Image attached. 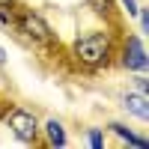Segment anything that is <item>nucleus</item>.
<instances>
[{
  "mask_svg": "<svg viewBox=\"0 0 149 149\" xmlns=\"http://www.w3.org/2000/svg\"><path fill=\"white\" fill-rule=\"evenodd\" d=\"M116 39L119 27L116 24H104V27L81 30L69 42V60L86 74H98L113 69V54H116Z\"/></svg>",
  "mask_w": 149,
  "mask_h": 149,
  "instance_id": "f257e3e1",
  "label": "nucleus"
},
{
  "mask_svg": "<svg viewBox=\"0 0 149 149\" xmlns=\"http://www.w3.org/2000/svg\"><path fill=\"white\" fill-rule=\"evenodd\" d=\"M12 33L30 48H54L57 45V33L48 24V18L42 12H36L33 6H24V3L15 9V27H12Z\"/></svg>",
  "mask_w": 149,
  "mask_h": 149,
  "instance_id": "f03ea898",
  "label": "nucleus"
},
{
  "mask_svg": "<svg viewBox=\"0 0 149 149\" xmlns=\"http://www.w3.org/2000/svg\"><path fill=\"white\" fill-rule=\"evenodd\" d=\"M0 119H3L6 131L15 137V143H21V146H39L42 119H39V113H36L33 107H24V104H6L3 113H0Z\"/></svg>",
  "mask_w": 149,
  "mask_h": 149,
  "instance_id": "7ed1b4c3",
  "label": "nucleus"
},
{
  "mask_svg": "<svg viewBox=\"0 0 149 149\" xmlns=\"http://www.w3.org/2000/svg\"><path fill=\"white\" fill-rule=\"evenodd\" d=\"M113 66H119L125 74L149 72V51H146V36L140 33H119Z\"/></svg>",
  "mask_w": 149,
  "mask_h": 149,
  "instance_id": "20e7f679",
  "label": "nucleus"
},
{
  "mask_svg": "<svg viewBox=\"0 0 149 149\" xmlns=\"http://www.w3.org/2000/svg\"><path fill=\"white\" fill-rule=\"evenodd\" d=\"M119 107H122V113H125V116L143 122V125L149 122V93L128 86V90L119 95Z\"/></svg>",
  "mask_w": 149,
  "mask_h": 149,
  "instance_id": "39448f33",
  "label": "nucleus"
},
{
  "mask_svg": "<svg viewBox=\"0 0 149 149\" xmlns=\"http://www.w3.org/2000/svg\"><path fill=\"white\" fill-rule=\"evenodd\" d=\"M69 128H66V122L63 119H57V116H48L42 119V131H39V146H48V149H63L69 146Z\"/></svg>",
  "mask_w": 149,
  "mask_h": 149,
  "instance_id": "423d86ee",
  "label": "nucleus"
},
{
  "mask_svg": "<svg viewBox=\"0 0 149 149\" xmlns=\"http://www.w3.org/2000/svg\"><path fill=\"white\" fill-rule=\"evenodd\" d=\"M104 131H107V137H116L122 146H131V149H149V137H146V134H137L131 125H125V122H119V119L104 122Z\"/></svg>",
  "mask_w": 149,
  "mask_h": 149,
  "instance_id": "0eeeda50",
  "label": "nucleus"
},
{
  "mask_svg": "<svg viewBox=\"0 0 149 149\" xmlns=\"http://www.w3.org/2000/svg\"><path fill=\"white\" fill-rule=\"evenodd\" d=\"M84 6L90 9L95 18H102L104 24H116V27H122V15H119L116 0H84Z\"/></svg>",
  "mask_w": 149,
  "mask_h": 149,
  "instance_id": "6e6552de",
  "label": "nucleus"
},
{
  "mask_svg": "<svg viewBox=\"0 0 149 149\" xmlns=\"http://www.w3.org/2000/svg\"><path fill=\"white\" fill-rule=\"evenodd\" d=\"M84 146H86V149H104V146H107V131H104V125H86V128H84Z\"/></svg>",
  "mask_w": 149,
  "mask_h": 149,
  "instance_id": "1a4fd4ad",
  "label": "nucleus"
},
{
  "mask_svg": "<svg viewBox=\"0 0 149 149\" xmlns=\"http://www.w3.org/2000/svg\"><path fill=\"white\" fill-rule=\"evenodd\" d=\"M116 6H119V15L131 21V18H137V12H140L143 3L140 0H116Z\"/></svg>",
  "mask_w": 149,
  "mask_h": 149,
  "instance_id": "9d476101",
  "label": "nucleus"
},
{
  "mask_svg": "<svg viewBox=\"0 0 149 149\" xmlns=\"http://www.w3.org/2000/svg\"><path fill=\"white\" fill-rule=\"evenodd\" d=\"M128 84L134 86V90H143V93H149V74H146V72H137V74H128Z\"/></svg>",
  "mask_w": 149,
  "mask_h": 149,
  "instance_id": "9b49d317",
  "label": "nucleus"
},
{
  "mask_svg": "<svg viewBox=\"0 0 149 149\" xmlns=\"http://www.w3.org/2000/svg\"><path fill=\"white\" fill-rule=\"evenodd\" d=\"M12 27H15V9H0V30L12 33Z\"/></svg>",
  "mask_w": 149,
  "mask_h": 149,
  "instance_id": "f8f14e48",
  "label": "nucleus"
},
{
  "mask_svg": "<svg viewBox=\"0 0 149 149\" xmlns=\"http://www.w3.org/2000/svg\"><path fill=\"white\" fill-rule=\"evenodd\" d=\"M21 0H0V9H18Z\"/></svg>",
  "mask_w": 149,
  "mask_h": 149,
  "instance_id": "ddd939ff",
  "label": "nucleus"
},
{
  "mask_svg": "<svg viewBox=\"0 0 149 149\" xmlns=\"http://www.w3.org/2000/svg\"><path fill=\"white\" fill-rule=\"evenodd\" d=\"M6 63H9V51H6V48H3V45H0V69H3Z\"/></svg>",
  "mask_w": 149,
  "mask_h": 149,
  "instance_id": "4468645a",
  "label": "nucleus"
},
{
  "mask_svg": "<svg viewBox=\"0 0 149 149\" xmlns=\"http://www.w3.org/2000/svg\"><path fill=\"white\" fill-rule=\"evenodd\" d=\"M0 113H3V110H0Z\"/></svg>",
  "mask_w": 149,
  "mask_h": 149,
  "instance_id": "2eb2a0df",
  "label": "nucleus"
}]
</instances>
